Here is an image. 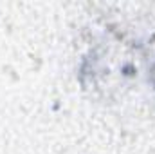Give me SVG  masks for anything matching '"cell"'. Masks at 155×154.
Returning <instances> with one entry per match:
<instances>
[{"label":"cell","mask_w":155,"mask_h":154,"mask_svg":"<svg viewBox=\"0 0 155 154\" xmlns=\"http://www.w3.org/2000/svg\"><path fill=\"white\" fill-rule=\"evenodd\" d=\"M153 76H155V67H153Z\"/></svg>","instance_id":"6da1fadb"}]
</instances>
